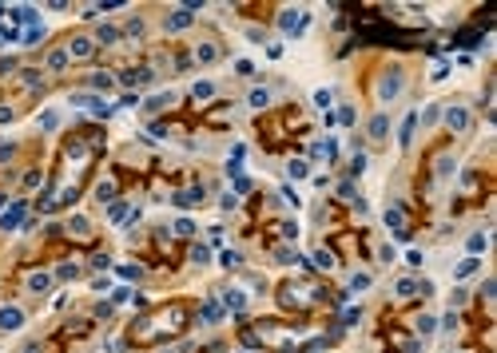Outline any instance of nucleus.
I'll return each mask as SVG.
<instances>
[{"instance_id": "f257e3e1", "label": "nucleus", "mask_w": 497, "mask_h": 353, "mask_svg": "<svg viewBox=\"0 0 497 353\" xmlns=\"http://www.w3.org/2000/svg\"><path fill=\"white\" fill-rule=\"evenodd\" d=\"M402 83H406V76H402L398 68H390V72L382 76V83H378V99H382V103H390V99L402 92Z\"/></svg>"}, {"instance_id": "f03ea898", "label": "nucleus", "mask_w": 497, "mask_h": 353, "mask_svg": "<svg viewBox=\"0 0 497 353\" xmlns=\"http://www.w3.org/2000/svg\"><path fill=\"white\" fill-rule=\"evenodd\" d=\"M20 326H24V310L0 306V330H20Z\"/></svg>"}, {"instance_id": "7ed1b4c3", "label": "nucleus", "mask_w": 497, "mask_h": 353, "mask_svg": "<svg viewBox=\"0 0 497 353\" xmlns=\"http://www.w3.org/2000/svg\"><path fill=\"white\" fill-rule=\"evenodd\" d=\"M446 119H450V127H454V131H470V111H465V107H450V111H446Z\"/></svg>"}, {"instance_id": "20e7f679", "label": "nucleus", "mask_w": 497, "mask_h": 353, "mask_svg": "<svg viewBox=\"0 0 497 353\" xmlns=\"http://www.w3.org/2000/svg\"><path fill=\"white\" fill-rule=\"evenodd\" d=\"M48 286H52V274H32L28 278V290L32 294H48Z\"/></svg>"}, {"instance_id": "39448f33", "label": "nucleus", "mask_w": 497, "mask_h": 353, "mask_svg": "<svg viewBox=\"0 0 497 353\" xmlns=\"http://www.w3.org/2000/svg\"><path fill=\"white\" fill-rule=\"evenodd\" d=\"M20 215H24V202H16V207L4 215V222H0V226H4V230H16V222H20Z\"/></svg>"}, {"instance_id": "423d86ee", "label": "nucleus", "mask_w": 497, "mask_h": 353, "mask_svg": "<svg viewBox=\"0 0 497 353\" xmlns=\"http://www.w3.org/2000/svg\"><path fill=\"white\" fill-rule=\"evenodd\" d=\"M386 127H390L386 115H374V119H370V135H374V139H382V135H386Z\"/></svg>"}, {"instance_id": "0eeeda50", "label": "nucleus", "mask_w": 497, "mask_h": 353, "mask_svg": "<svg viewBox=\"0 0 497 353\" xmlns=\"http://www.w3.org/2000/svg\"><path fill=\"white\" fill-rule=\"evenodd\" d=\"M96 40H100V44H115V40H120V28H111V24H104L100 32H96Z\"/></svg>"}, {"instance_id": "6e6552de", "label": "nucleus", "mask_w": 497, "mask_h": 353, "mask_svg": "<svg viewBox=\"0 0 497 353\" xmlns=\"http://www.w3.org/2000/svg\"><path fill=\"white\" fill-rule=\"evenodd\" d=\"M271 103V92H267V87H255V92H251V107H267Z\"/></svg>"}, {"instance_id": "1a4fd4ad", "label": "nucleus", "mask_w": 497, "mask_h": 353, "mask_svg": "<svg viewBox=\"0 0 497 353\" xmlns=\"http://www.w3.org/2000/svg\"><path fill=\"white\" fill-rule=\"evenodd\" d=\"M64 64H68V52H52L48 56V68L52 72H64Z\"/></svg>"}, {"instance_id": "9d476101", "label": "nucleus", "mask_w": 497, "mask_h": 353, "mask_svg": "<svg viewBox=\"0 0 497 353\" xmlns=\"http://www.w3.org/2000/svg\"><path fill=\"white\" fill-rule=\"evenodd\" d=\"M203 317H207V321H219V317H223V306H219V302H207V306H203Z\"/></svg>"}, {"instance_id": "9b49d317", "label": "nucleus", "mask_w": 497, "mask_h": 353, "mask_svg": "<svg viewBox=\"0 0 497 353\" xmlns=\"http://www.w3.org/2000/svg\"><path fill=\"white\" fill-rule=\"evenodd\" d=\"M195 56H199V60H203V64H211V60H215V56H219V52H215V44H199V52H195Z\"/></svg>"}, {"instance_id": "f8f14e48", "label": "nucleus", "mask_w": 497, "mask_h": 353, "mask_svg": "<svg viewBox=\"0 0 497 353\" xmlns=\"http://www.w3.org/2000/svg\"><path fill=\"white\" fill-rule=\"evenodd\" d=\"M474 270H477V258H465V262H461V266H457L454 274H457V278H470Z\"/></svg>"}, {"instance_id": "ddd939ff", "label": "nucleus", "mask_w": 497, "mask_h": 353, "mask_svg": "<svg viewBox=\"0 0 497 353\" xmlns=\"http://www.w3.org/2000/svg\"><path fill=\"white\" fill-rule=\"evenodd\" d=\"M187 20H191V12H171L167 16V28H183Z\"/></svg>"}, {"instance_id": "4468645a", "label": "nucleus", "mask_w": 497, "mask_h": 353, "mask_svg": "<svg viewBox=\"0 0 497 353\" xmlns=\"http://www.w3.org/2000/svg\"><path fill=\"white\" fill-rule=\"evenodd\" d=\"M40 36H44V28H40V24H32V28L24 32V44H40Z\"/></svg>"}, {"instance_id": "2eb2a0df", "label": "nucleus", "mask_w": 497, "mask_h": 353, "mask_svg": "<svg viewBox=\"0 0 497 353\" xmlns=\"http://www.w3.org/2000/svg\"><path fill=\"white\" fill-rule=\"evenodd\" d=\"M410 135H414V115L402 123V135H398V139H402V147H410Z\"/></svg>"}, {"instance_id": "dca6fc26", "label": "nucleus", "mask_w": 497, "mask_h": 353, "mask_svg": "<svg viewBox=\"0 0 497 353\" xmlns=\"http://www.w3.org/2000/svg\"><path fill=\"white\" fill-rule=\"evenodd\" d=\"M92 52V40H72V56H87Z\"/></svg>"}, {"instance_id": "f3484780", "label": "nucleus", "mask_w": 497, "mask_h": 353, "mask_svg": "<svg viewBox=\"0 0 497 353\" xmlns=\"http://www.w3.org/2000/svg\"><path fill=\"white\" fill-rule=\"evenodd\" d=\"M195 96H199V99H207V96H215V83H207V79H203V83H195Z\"/></svg>"}, {"instance_id": "a211bd4d", "label": "nucleus", "mask_w": 497, "mask_h": 353, "mask_svg": "<svg viewBox=\"0 0 497 353\" xmlns=\"http://www.w3.org/2000/svg\"><path fill=\"white\" fill-rule=\"evenodd\" d=\"M437 115H442V111H437V107H433V103H430V107H426V111H422V123H430V127H433V123H437Z\"/></svg>"}, {"instance_id": "6ab92c4d", "label": "nucleus", "mask_w": 497, "mask_h": 353, "mask_svg": "<svg viewBox=\"0 0 497 353\" xmlns=\"http://www.w3.org/2000/svg\"><path fill=\"white\" fill-rule=\"evenodd\" d=\"M191 258H195V262H211V250H207V246H191Z\"/></svg>"}, {"instance_id": "aec40b11", "label": "nucleus", "mask_w": 497, "mask_h": 353, "mask_svg": "<svg viewBox=\"0 0 497 353\" xmlns=\"http://www.w3.org/2000/svg\"><path fill=\"white\" fill-rule=\"evenodd\" d=\"M96 195H100L104 202H111V198H115V187H111V183H100V191H96Z\"/></svg>"}, {"instance_id": "412c9836", "label": "nucleus", "mask_w": 497, "mask_h": 353, "mask_svg": "<svg viewBox=\"0 0 497 353\" xmlns=\"http://www.w3.org/2000/svg\"><path fill=\"white\" fill-rule=\"evenodd\" d=\"M68 226H72V234H87V218H80V215H76Z\"/></svg>"}, {"instance_id": "4be33fe9", "label": "nucleus", "mask_w": 497, "mask_h": 353, "mask_svg": "<svg viewBox=\"0 0 497 353\" xmlns=\"http://www.w3.org/2000/svg\"><path fill=\"white\" fill-rule=\"evenodd\" d=\"M437 326H433V317H418V333H433Z\"/></svg>"}, {"instance_id": "5701e85b", "label": "nucleus", "mask_w": 497, "mask_h": 353, "mask_svg": "<svg viewBox=\"0 0 497 353\" xmlns=\"http://www.w3.org/2000/svg\"><path fill=\"white\" fill-rule=\"evenodd\" d=\"M370 286V274H354V282H350V290H366Z\"/></svg>"}, {"instance_id": "b1692460", "label": "nucleus", "mask_w": 497, "mask_h": 353, "mask_svg": "<svg viewBox=\"0 0 497 353\" xmlns=\"http://www.w3.org/2000/svg\"><path fill=\"white\" fill-rule=\"evenodd\" d=\"M398 294H402V298H410V294H414V282L402 278V282H398Z\"/></svg>"}, {"instance_id": "393cba45", "label": "nucleus", "mask_w": 497, "mask_h": 353, "mask_svg": "<svg viewBox=\"0 0 497 353\" xmlns=\"http://www.w3.org/2000/svg\"><path fill=\"white\" fill-rule=\"evenodd\" d=\"M175 230H179V234H191V230H195V222H191V218H179V222H175Z\"/></svg>"}, {"instance_id": "a878e982", "label": "nucleus", "mask_w": 497, "mask_h": 353, "mask_svg": "<svg viewBox=\"0 0 497 353\" xmlns=\"http://www.w3.org/2000/svg\"><path fill=\"white\" fill-rule=\"evenodd\" d=\"M314 258H318V266H323V270H326V266H334V258H330V254H326V250H318V254H314Z\"/></svg>"}, {"instance_id": "bb28decb", "label": "nucleus", "mask_w": 497, "mask_h": 353, "mask_svg": "<svg viewBox=\"0 0 497 353\" xmlns=\"http://www.w3.org/2000/svg\"><path fill=\"white\" fill-rule=\"evenodd\" d=\"M314 103L318 107H330V92H314Z\"/></svg>"}, {"instance_id": "cd10ccee", "label": "nucleus", "mask_w": 497, "mask_h": 353, "mask_svg": "<svg viewBox=\"0 0 497 353\" xmlns=\"http://www.w3.org/2000/svg\"><path fill=\"white\" fill-rule=\"evenodd\" d=\"M40 127H56V111H44L40 115Z\"/></svg>"}, {"instance_id": "c85d7f7f", "label": "nucleus", "mask_w": 497, "mask_h": 353, "mask_svg": "<svg viewBox=\"0 0 497 353\" xmlns=\"http://www.w3.org/2000/svg\"><path fill=\"white\" fill-rule=\"evenodd\" d=\"M450 171H454V159H442V163H437V175H442V179H446Z\"/></svg>"}, {"instance_id": "c756f323", "label": "nucleus", "mask_w": 497, "mask_h": 353, "mask_svg": "<svg viewBox=\"0 0 497 353\" xmlns=\"http://www.w3.org/2000/svg\"><path fill=\"white\" fill-rule=\"evenodd\" d=\"M24 353H40V349H36V345H32V349H24Z\"/></svg>"}]
</instances>
